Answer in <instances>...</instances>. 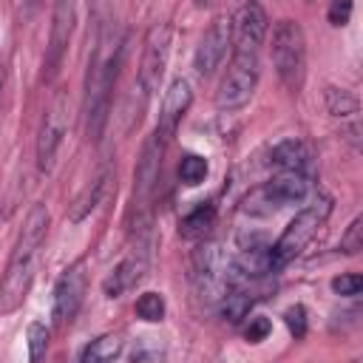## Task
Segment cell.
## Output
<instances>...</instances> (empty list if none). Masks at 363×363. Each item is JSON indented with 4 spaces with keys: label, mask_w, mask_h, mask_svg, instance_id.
I'll return each instance as SVG.
<instances>
[{
    "label": "cell",
    "mask_w": 363,
    "mask_h": 363,
    "mask_svg": "<svg viewBox=\"0 0 363 363\" xmlns=\"http://www.w3.org/2000/svg\"><path fill=\"white\" fill-rule=\"evenodd\" d=\"M122 60H125V40L116 34V28H108L96 43V51L91 57L88 77H85L82 113H85V133H88L91 142H99L102 130L108 125L111 94H113V85H116Z\"/></svg>",
    "instance_id": "obj_1"
},
{
    "label": "cell",
    "mask_w": 363,
    "mask_h": 363,
    "mask_svg": "<svg viewBox=\"0 0 363 363\" xmlns=\"http://www.w3.org/2000/svg\"><path fill=\"white\" fill-rule=\"evenodd\" d=\"M45 235H48V207L43 201H37V204H31V210L23 221V230L14 241V250L9 255V264H6V272L0 281V312H14L26 301L34 272H37V261H40Z\"/></svg>",
    "instance_id": "obj_2"
},
{
    "label": "cell",
    "mask_w": 363,
    "mask_h": 363,
    "mask_svg": "<svg viewBox=\"0 0 363 363\" xmlns=\"http://www.w3.org/2000/svg\"><path fill=\"white\" fill-rule=\"evenodd\" d=\"M170 139L173 136L153 128V133L142 145L136 173H133V201H130V216H136V227H145L150 218V201L156 196V184L162 176V164H164V153H167Z\"/></svg>",
    "instance_id": "obj_3"
},
{
    "label": "cell",
    "mask_w": 363,
    "mask_h": 363,
    "mask_svg": "<svg viewBox=\"0 0 363 363\" xmlns=\"http://www.w3.org/2000/svg\"><path fill=\"white\" fill-rule=\"evenodd\" d=\"M329 210H332V201L329 199H318V201L306 204L301 213H295V218L284 227L281 238L269 247V267H272V272L275 269H284L286 264H292L309 247V241L323 227Z\"/></svg>",
    "instance_id": "obj_4"
},
{
    "label": "cell",
    "mask_w": 363,
    "mask_h": 363,
    "mask_svg": "<svg viewBox=\"0 0 363 363\" xmlns=\"http://www.w3.org/2000/svg\"><path fill=\"white\" fill-rule=\"evenodd\" d=\"M269 57H272V68L278 79L289 91H301L303 77H306V37L295 20H281L272 28Z\"/></svg>",
    "instance_id": "obj_5"
},
{
    "label": "cell",
    "mask_w": 363,
    "mask_h": 363,
    "mask_svg": "<svg viewBox=\"0 0 363 363\" xmlns=\"http://www.w3.org/2000/svg\"><path fill=\"white\" fill-rule=\"evenodd\" d=\"M258 74H261V65H258V54L252 51H233V60L218 82V91H216V105L221 111H238L250 102V96L255 94V85H258Z\"/></svg>",
    "instance_id": "obj_6"
},
{
    "label": "cell",
    "mask_w": 363,
    "mask_h": 363,
    "mask_svg": "<svg viewBox=\"0 0 363 363\" xmlns=\"http://www.w3.org/2000/svg\"><path fill=\"white\" fill-rule=\"evenodd\" d=\"M230 284V267L216 241H207L193 255V289L201 301L218 303Z\"/></svg>",
    "instance_id": "obj_7"
},
{
    "label": "cell",
    "mask_w": 363,
    "mask_h": 363,
    "mask_svg": "<svg viewBox=\"0 0 363 363\" xmlns=\"http://www.w3.org/2000/svg\"><path fill=\"white\" fill-rule=\"evenodd\" d=\"M65 130H68V96H65V91H57L51 105L43 113L40 133H37V167L43 173H48L54 167V159H57Z\"/></svg>",
    "instance_id": "obj_8"
},
{
    "label": "cell",
    "mask_w": 363,
    "mask_h": 363,
    "mask_svg": "<svg viewBox=\"0 0 363 363\" xmlns=\"http://www.w3.org/2000/svg\"><path fill=\"white\" fill-rule=\"evenodd\" d=\"M170 26L167 23H156L150 26V31L145 34V48H142V62H139V74L136 82L153 96V91L159 88L164 68H167V57H170Z\"/></svg>",
    "instance_id": "obj_9"
},
{
    "label": "cell",
    "mask_w": 363,
    "mask_h": 363,
    "mask_svg": "<svg viewBox=\"0 0 363 363\" xmlns=\"http://www.w3.org/2000/svg\"><path fill=\"white\" fill-rule=\"evenodd\" d=\"M267 31H269V17H267L264 6L255 3V0H247L230 17V45H233V51H252V54H258Z\"/></svg>",
    "instance_id": "obj_10"
},
{
    "label": "cell",
    "mask_w": 363,
    "mask_h": 363,
    "mask_svg": "<svg viewBox=\"0 0 363 363\" xmlns=\"http://www.w3.org/2000/svg\"><path fill=\"white\" fill-rule=\"evenodd\" d=\"M85 286H88V275H85V261H77L71 264L60 278H57V286H54V323L65 326L77 318L79 306H82V295H85Z\"/></svg>",
    "instance_id": "obj_11"
},
{
    "label": "cell",
    "mask_w": 363,
    "mask_h": 363,
    "mask_svg": "<svg viewBox=\"0 0 363 363\" xmlns=\"http://www.w3.org/2000/svg\"><path fill=\"white\" fill-rule=\"evenodd\" d=\"M230 48V17H218L210 23V28L204 31L196 54H193V68L199 77H210L227 57Z\"/></svg>",
    "instance_id": "obj_12"
},
{
    "label": "cell",
    "mask_w": 363,
    "mask_h": 363,
    "mask_svg": "<svg viewBox=\"0 0 363 363\" xmlns=\"http://www.w3.org/2000/svg\"><path fill=\"white\" fill-rule=\"evenodd\" d=\"M255 196L267 204V210L301 204L309 196V176L306 173H295V170H284L281 176L269 179Z\"/></svg>",
    "instance_id": "obj_13"
},
{
    "label": "cell",
    "mask_w": 363,
    "mask_h": 363,
    "mask_svg": "<svg viewBox=\"0 0 363 363\" xmlns=\"http://www.w3.org/2000/svg\"><path fill=\"white\" fill-rule=\"evenodd\" d=\"M190 102H193V91H190V82L187 79H173L170 88L164 91V99H162V113H159V122L156 128L167 136H176L184 113L190 111Z\"/></svg>",
    "instance_id": "obj_14"
},
{
    "label": "cell",
    "mask_w": 363,
    "mask_h": 363,
    "mask_svg": "<svg viewBox=\"0 0 363 363\" xmlns=\"http://www.w3.org/2000/svg\"><path fill=\"white\" fill-rule=\"evenodd\" d=\"M145 272H147V252L145 250H136V252H130L128 258H122L111 269V275L102 281V289H105L108 298H119L122 292H128L130 286H136Z\"/></svg>",
    "instance_id": "obj_15"
},
{
    "label": "cell",
    "mask_w": 363,
    "mask_h": 363,
    "mask_svg": "<svg viewBox=\"0 0 363 363\" xmlns=\"http://www.w3.org/2000/svg\"><path fill=\"white\" fill-rule=\"evenodd\" d=\"M272 164L278 170H295V173H306L312 170V147L303 139H284L272 147L269 153Z\"/></svg>",
    "instance_id": "obj_16"
},
{
    "label": "cell",
    "mask_w": 363,
    "mask_h": 363,
    "mask_svg": "<svg viewBox=\"0 0 363 363\" xmlns=\"http://www.w3.org/2000/svg\"><path fill=\"white\" fill-rule=\"evenodd\" d=\"M108 182H111V170H102L91 184H85V190L74 199V204L68 207V218L77 224V221H82L85 216H91L99 204H102V196H105V190H108Z\"/></svg>",
    "instance_id": "obj_17"
},
{
    "label": "cell",
    "mask_w": 363,
    "mask_h": 363,
    "mask_svg": "<svg viewBox=\"0 0 363 363\" xmlns=\"http://www.w3.org/2000/svg\"><path fill=\"white\" fill-rule=\"evenodd\" d=\"M122 349H125V340H122L119 335H102V337L91 340V343L79 352V357H82L85 363H108V360L122 357Z\"/></svg>",
    "instance_id": "obj_18"
},
{
    "label": "cell",
    "mask_w": 363,
    "mask_h": 363,
    "mask_svg": "<svg viewBox=\"0 0 363 363\" xmlns=\"http://www.w3.org/2000/svg\"><path fill=\"white\" fill-rule=\"evenodd\" d=\"M213 218H216V207H213V204L196 207L190 216H184V221H182V235H187V238L204 235V230L213 224Z\"/></svg>",
    "instance_id": "obj_19"
},
{
    "label": "cell",
    "mask_w": 363,
    "mask_h": 363,
    "mask_svg": "<svg viewBox=\"0 0 363 363\" xmlns=\"http://www.w3.org/2000/svg\"><path fill=\"white\" fill-rule=\"evenodd\" d=\"M204 176H207V159L199 153H184L179 162V179L184 184L196 187L199 182H204Z\"/></svg>",
    "instance_id": "obj_20"
},
{
    "label": "cell",
    "mask_w": 363,
    "mask_h": 363,
    "mask_svg": "<svg viewBox=\"0 0 363 363\" xmlns=\"http://www.w3.org/2000/svg\"><path fill=\"white\" fill-rule=\"evenodd\" d=\"M136 315L142 318V320H162L164 318V298L159 295V292H145V295H139V301H136Z\"/></svg>",
    "instance_id": "obj_21"
},
{
    "label": "cell",
    "mask_w": 363,
    "mask_h": 363,
    "mask_svg": "<svg viewBox=\"0 0 363 363\" xmlns=\"http://www.w3.org/2000/svg\"><path fill=\"white\" fill-rule=\"evenodd\" d=\"M360 250H363V218L357 216V218L346 227V233H343V238H340V252L354 255V252H360Z\"/></svg>",
    "instance_id": "obj_22"
},
{
    "label": "cell",
    "mask_w": 363,
    "mask_h": 363,
    "mask_svg": "<svg viewBox=\"0 0 363 363\" xmlns=\"http://www.w3.org/2000/svg\"><path fill=\"white\" fill-rule=\"evenodd\" d=\"M48 349V329L43 323H31L28 326V357L31 360H40Z\"/></svg>",
    "instance_id": "obj_23"
},
{
    "label": "cell",
    "mask_w": 363,
    "mask_h": 363,
    "mask_svg": "<svg viewBox=\"0 0 363 363\" xmlns=\"http://www.w3.org/2000/svg\"><path fill=\"white\" fill-rule=\"evenodd\" d=\"M329 111L335 113V116H346V113H354L357 111V102H354V96L352 94H346V91H337V88H329Z\"/></svg>",
    "instance_id": "obj_24"
},
{
    "label": "cell",
    "mask_w": 363,
    "mask_h": 363,
    "mask_svg": "<svg viewBox=\"0 0 363 363\" xmlns=\"http://www.w3.org/2000/svg\"><path fill=\"white\" fill-rule=\"evenodd\" d=\"M332 289H335L337 295H343V298H354V295H360V289H363V278H360L357 272H343V275H337V278L332 281Z\"/></svg>",
    "instance_id": "obj_25"
},
{
    "label": "cell",
    "mask_w": 363,
    "mask_h": 363,
    "mask_svg": "<svg viewBox=\"0 0 363 363\" xmlns=\"http://www.w3.org/2000/svg\"><path fill=\"white\" fill-rule=\"evenodd\" d=\"M133 363H142V360H162L164 357V349L159 346V343H153V340H139L133 349H130V354H128Z\"/></svg>",
    "instance_id": "obj_26"
},
{
    "label": "cell",
    "mask_w": 363,
    "mask_h": 363,
    "mask_svg": "<svg viewBox=\"0 0 363 363\" xmlns=\"http://www.w3.org/2000/svg\"><path fill=\"white\" fill-rule=\"evenodd\" d=\"M286 326H289V332L295 335V337H303V332H306V309L298 303V306H289L286 309Z\"/></svg>",
    "instance_id": "obj_27"
},
{
    "label": "cell",
    "mask_w": 363,
    "mask_h": 363,
    "mask_svg": "<svg viewBox=\"0 0 363 363\" xmlns=\"http://www.w3.org/2000/svg\"><path fill=\"white\" fill-rule=\"evenodd\" d=\"M269 329H272V323H269L267 318H250V323H247V329H244V337H247L250 343H261V340L269 335Z\"/></svg>",
    "instance_id": "obj_28"
},
{
    "label": "cell",
    "mask_w": 363,
    "mask_h": 363,
    "mask_svg": "<svg viewBox=\"0 0 363 363\" xmlns=\"http://www.w3.org/2000/svg\"><path fill=\"white\" fill-rule=\"evenodd\" d=\"M352 17V0H332L329 6V23L332 26H346Z\"/></svg>",
    "instance_id": "obj_29"
},
{
    "label": "cell",
    "mask_w": 363,
    "mask_h": 363,
    "mask_svg": "<svg viewBox=\"0 0 363 363\" xmlns=\"http://www.w3.org/2000/svg\"><path fill=\"white\" fill-rule=\"evenodd\" d=\"M3 88H6V68L0 65V99H3Z\"/></svg>",
    "instance_id": "obj_30"
},
{
    "label": "cell",
    "mask_w": 363,
    "mask_h": 363,
    "mask_svg": "<svg viewBox=\"0 0 363 363\" xmlns=\"http://www.w3.org/2000/svg\"><path fill=\"white\" fill-rule=\"evenodd\" d=\"M213 0H196V6H210Z\"/></svg>",
    "instance_id": "obj_31"
},
{
    "label": "cell",
    "mask_w": 363,
    "mask_h": 363,
    "mask_svg": "<svg viewBox=\"0 0 363 363\" xmlns=\"http://www.w3.org/2000/svg\"><path fill=\"white\" fill-rule=\"evenodd\" d=\"M37 3H40V0H28V6H31V9H37Z\"/></svg>",
    "instance_id": "obj_32"
},
{
    "label": "cell",
    "mask_w": 363,
    "mask_h": 363,
    "mask_svg": "<svg viewBox=\"0 0 363 363\" xmlns=\"http://www.w3.org/2000/svg\"><path fill=\"white\" fill-rule=\"evenodd\" d=\"M96 3H99V6H102V3H105V0H96Z\"/></svg>",
    "instance_id": "obj_33"
}]
</instances>
